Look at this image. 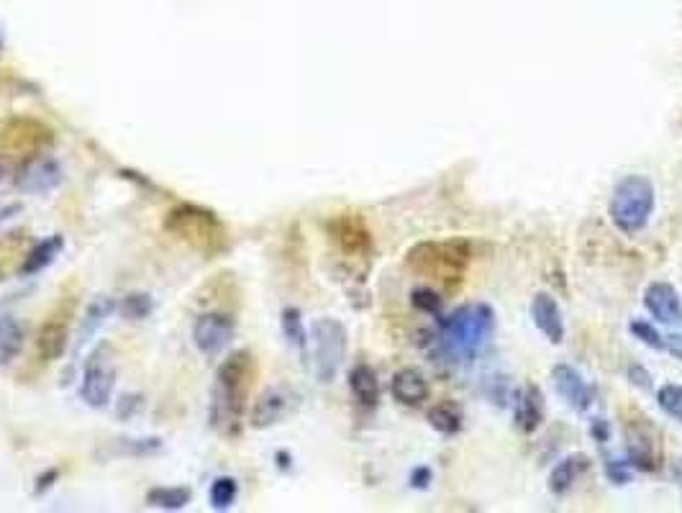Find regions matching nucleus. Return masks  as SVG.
I'll use <instances>...</instances> for the list:
<instances>
[{"label": "nucleus", "instance_id": "32", "mask_svg": "<svg viewBox=\"0 0 682 513\" xmlns=\"http://www.w3.org/2000/svg\"><path fill=\"white\" fill-rule=\"evenodd\" d=\"M631 334H634L636 339H639L641 344H647V347H652V349H657V352H662L665 349V337L659 334L657 329H654L649 321H641V319H634L631 321Z\"/></svg>", "mask_w": 682, "mask_h": 513}, {"label": "nucleus", "instance_id": "17", "mask_svg": "<svg viewBox=\"0 0 682 513\" xmlns=\"http://www.w3.org/2000/svg\"><path fill=\"white\" fill-rule=\"evenodd\" d=\"M390 393H393V398L398 403H403V406H421L424 401H429V380L421 375L418 370H413V367H403V370H398L393 375V380H390Z\"/></svg>", "mask_w": 682, "mask_h": 513}, {"label": "nucleus", "instance_id": "37", "mask_svg": "<svg viewBox=\"0 0 682 513\" xmlns=\"http://www.w3.org/2000/svg\"><path fill=\"white\" fill-rule=\"evenodd\" d=\"M665 349L672 354V357L682 360V337L680 334H670V337H665Z\"/></svg>", "mask_w": 682, "mask_h": 513}, {"label": "nucleus", "instance_id": "39", "mask_svg": "<svg viewBox=\"0 0 682 513\" xmlns=\"http://www.w3.org/2000/svg\"><path fill=\"white\" fill-rule=\"evenodd\" d=\"M54 478H57V472H49V475H44V478L42 480H36V483H42V485H36V490H39V493H44V490H47V488H52V480Z\"/></svg>", "mask_w": 682, "mask_h": 513}, {"label": "nucleus", "instance_id": "5", "mask_svg": "<svg viewBox=\"0 0 682 513\" xmlns=\"http://www.w3.org/2000/svg\"><path fill=\"white\" fill-rule=\"evenodd\" d=\"M408 265L413 272L444 285H457L470 265V244L467 242H424L408 252Z\"/></svg>", "mask_w": 682, "mask_h": 513}, {"label": "nucleus", "instance_id": "36", "mask_svg": "<svg viewBox=\"0 0 682 513\" xmlns=\"http://www.w3.org/2000/svg\"><path fill=\"white\" fill-rule=\"evenodd\" d=\"M590 431H593V437L598 439V442H608V437H611V426H608V421H603V419H595L593 426H590Z\"/></svg>", "mask_w": 682, "mask_h": 513}, {"label": "nucleus", "instance_id": "34", "mask_svg": "<svg viewBox=\"0 0 682 513\" xmlns=\"http://www.w3.org/2000/svg\"><path fill=\"white\" fill-rule=\"evenodd\" d=\"M606 475L616 485H626L631 480V462H621V460H616V457H608Z\"/></svg>", "mask_w": 682, "mask_h": 513}, {"label": "nucleus", "instance_id": "4", "mask_svg": "<svg viewBox=\"0 0 682 513\" xmlns=\"http://www.w3.org/2000/svg\"><path fill=\"white\" fill-rule=\"evenodd\" d=\"M654 203H657V193H654L652 180L644 175H626L613 188L608 213L618 231L639 234L641 229H647L649 219H652Z\"/></svg>", "mask_w": 682, "mask_h": 513}, {"label": "nucleus", "instance_id": "15", "mask_svg": "<svg viewBox=\"0 0 682 513\" xmlns=\"http://www.w3.org/2000/svg\"><path fill=\"white\" fill-rule=\"evenodd\" d=\"M331 239L341 247V252L347 254H370L372 239L370 231L357 216H339L329 224Z\"/></svg>", "mask_w": 682, "mask_h": 513}, {"label": "nucleus", "instance_id": "2", "mask_svg": "<svg viewBox=\"0 0 682 513\" xmlns=\"http://www.w3.org/2000/svg\"><path fill=\"white\" fill-rule=\"evenodd\" d=\"M495 329V313L485 303H470L457 308L439 324L441 349L454 362H470L488 344Z\"/></svg>", "mask_w": 682, "mask_h": 513}, {"label": "nucleus", "instance_id": "26", "mask_svg": "<svg viewBox=\"0 0 682 513\" xmlns=\"http://www.w3.org/2000/svg\"><path fill=\"white\" fill-rule=\"evenodd\" d=\"M239 498V483L231 475H221L211 483V493H208V501H211L213 511H229L231 506Z\"/></svg>", "mask_w": 682, "mask_h": 513}, {"label": "nucleus", "instance_id": "18", "mask_svg": "<svg viewBox=\"0 0 682 513\" xmlns=\"http://www.w3.org/2000/svg\"><path fill=\"white\" fill-rule=\"evenodd\" d=\"M531 319H534L536 329L544 334L552 344H562L565 339V321H562V313H559L557 301L552 295L539 293L531 301Z\"/></svg>", "mask_w": 682, "mask_h": 513}, {"label": "nucleus", "instance_id": "20", "mask_svg": "<svg viewBox=\"0 0 682 513\" xmlns=\"http://www.w3.org/2000/svg\"><path fill=\"white\" fill-rule=\"evenodd\" d=\"M349 390L362 408H375L380 403V380L370 365H354L349 370Z\"/></svg>", "mask_w": 682, "mask_h": 513}, {"label": "nucleus", "instance_id": "38", "mask_svg": "<svg viewBox=\"0 0 682 513\" xmlns=\"http://www.w3.org/2000/svg\"><path fill=\"white\" fill-rule=\"evenodd\" d=\"M411 480H413V488H426L429 485V480H431V472L426 470V467H418L416 472L411 475Z\"/></svg>", "mask_w": 682, "mask_h": 513}, {"label": "nucleus", "instance_id": "8", "mask_svg": "<svg viewBox=\"0 0 682 513\" xmlns=\"http://www.w3.org/2000/svg\"><path fill=\"white\" fill-rule=\"evenodd\" d=\"M54 134L34 118H11L0 129V147L18 157H39L47 147H52Z\"/></svg>", "mask_w": 682, "mask_h": 513}, {"label": "nucleus", "instance_id": "13", "mask_svg": "<svg viewBox=\"0 0 682 513\" xmlns=\"http://www.w3.org/2000/svg\"><path fill=\"white\" fill-rule=\"evenodd\" d=\"M16 183L18 188L29 195L52 193V190L62 183V165H59L57 160H52V157H42V154H39V157H34V160L21 170Z\"/></svg>", "mask_w": 682, "mask_h": 513}, {"label": "nucleus", "instance_id": "22", "mask_svg": "<svg viewBox=\"0 0 682 513\" xmlns=\"http://www.w3.org/2000/svg\"><path fill=\"white\" fill-rule=\"evenodd\" d=\"M24 349V326L11 313H0V367H8Z\"/></svg>", "mask_w": 682, "mask_h": 513}, {"label": "nucleus", "instance_id": "29", "mask_svg": "<svg viewBox=\"0 0 682 513\" xmlns=\"http://www.w3.org/2000/svg\"><path fill=\"white\" fill-rule=\"evenodd\" d=\"M113 301L111 298H98L95 303H90V308L85 311V319H83V331H80V344L88 342L90 337H93L95 331L100 329V324L111 316L113 311Z\"/></svg>", "mask_w": 682, "mask_h": 513}, {"label": "nucleus", "instance_id": "14", "mask_svg": "<svg viewBox=\"0 0 682 513\" xmlns=\"http://www.w3.org/2000/svg\"><path fill=\"white\" fill-rule=\"evenodd\" d=\"M552 380H554L557 393L565 398V403L572 408V411L583 413L593 406V388L585 383V378L575 370V367L557 365L552 370Z\"/></svg>", "mask_w": 682, "mask_h": 513}, {"label": "nucleus", "instance_id": "33", "mask_svg": "<svg viewBox=\"0 0 682 513\" xmlns=\"http://www.w3.org/2000/svg\"><path fill=\"white\" fill-rule=\"evenodd\" d=\"M411 303L418 308V311H424V313H439V308H441L439 293H436L434 288H426V285L424 288L413 290Z\"/></svg>", "mask_w": 682, "mask_h": 513}, {"label": "nucleus", "instance_id": "27", "mask_svg": "<svg viewBox=\"0 0 682 513\" xmlns=\"http://www.w3.org/2000/svg\"><path fill=\"white\" fill-rule=\"evenodd\" d=\"M429 424L434 426L439 434H457L462 429V411L454 403H439V406L429 408Z\"/></svg>", "mask_w": 682, "mask_h": 513}, {"label": "nucleus", "instance_id": "25", "mask_svg": "<svg viewBox=\"0 0 682 513\" xmlns=\"http://www.w3.org/2000/svg\"><path fill=\"white\" fill-rule=\"evenodd\" d=\"M280 326H283V337L288 339L290 347H295L298 352H306L308 349V331L303 324V316L295 306L283 308V316H280Z\"/></svg>", "mask_w": 682, "mask_h": 513}, {"label": "nucleus", "instance_id": "3", "mask_svg": "<svg viewBox=\"0 0 682 513\" xmlns=\"http://www.w3.org/2000/svg\"><path fill=\"white\" fill-rule=\"evenodd\" d=\"M165 229L172 236H177L180 242L190 244L195 252L206 254V257H216L226 249L229 234L226 226L218 221V216L208 208L193 206V203H183V206L172 208L165 219Z\"/></svg>", "mask_w": 682, "mask_h": 513}, {"label": "nucleus", "instance_id": "12", "mask_svg": "<svg viewBox=\"0 0 682 513\" xmlns=\"http://www.w3.org/2000/svg\"><path fill=\"white\" fill-rule=\"evenodd\" d=\"M626 452H629V462L639 470H657L659 467V442L654 429L649 426V419L641 416L639 424L626 429Z\"/></svg>", "mask_w": 682, "mask_h": 513}, {"label": "nucleus", "instance_id": "31", "mask_svg": "<svg viewBox=\"0 0 682 513\" xmlns=\"http://www.w3.org/2000/svg\"><path fill=\"white\" fill-rule=\"evenodd\" d=\"M657 403L667 416L682 424V385H662L657 390Z\"/></svg>", "mask_w": 682, "mask_h": 513}, {"label": "nucleus", "instance_id": "30", "mask_svg": "<svg viewBox=\"0 0 682 513\" xmlns=\"http://www.w3.org/2000/svg\"><path fill=\"white\" fill-rule=\"evenodd\" d=\"M165 447L159 437H139V439H118V452L129 457H149L157 455Z\"/></svg>", "mask_w": 682, "mask_h": 513}, {"label": "nucleus", "instance_id": "19", "mask_svg": "<svg viewBox=\"0 0 682 513\" xmlns=\"http://www.w3.org/2000/svg\"><path fill=\"white\" fill-rule=\"evenodd\" d=\"M62 252H65V236L49 234L47 239H42V242L36 244V247L31 249L29 254H26L24 262H21V267H18V272H21L24 278L39 275V272L47 270L49 265H54V260H57Z\"/></svg>", "mask_w": 682, "mask_h": 513}, {"label": "nucleus", "instance_id": "9", "mask_svg": "<svg viewBox=\"0 0 682 513\" xmlns=\"http://www.w3.org/2000/svg\"><path fill=\"white\" fill-rule=\"evenodd\" d=\"M236 334V324L229 313L208 311L200 313L193 324V344L200 354L216 357L231 344Z\"/></svg>", "mask_w": 682, "mask_h": 513}, {"label": "nucleus", "instance_id": "7", "mask_svg": "<svg viewBox=\"0 0 682 513\" xmlns=\"http://www.w3.org/2000/svg\"><path fill=\"white\" fill-rule=\"evenodd\" d=\"M116 362H113V354L108 349V344L95 349L90 354V360L83 367V378H80V398L85 401V406L95 408H108L113 401V393H116Z\"/></svg>", "mask_w": 682, "mask_h": 513}, {"label": "nucleus", "instance_id": "10", "mask_svg": "<svg viewBox=\"0 0 682 513\" xmlns=\"http://www.w3.org/2000/svg\"><path fill=\"white\" fill-rule=\"evenodd\" d=\"M70 347V311L52 313L36 331V354L42 362H57Z\"/></svg>", "mask_w": 682, "mask_h": 513}, {"label": "nucleus", "instance_id": "24", "mask_svg": "<svg viewBox=\"0 0 682 513\" xmlns=\"http://www.w3.org/2000/svg\"><path fill=\"white\" fill-rule=\"evenodd\" d=\"M193 501V490L183 485H165V488H152L147 493V503L162 511H183Z\"/></svg>", "mask_w": 682, "mask_h": 513}, {"label": "nucleus", "instance_id": "6", "mask_svg": "<svg viewBox=\"0 0 682 513\" xmlns=\"http://www.w3.org/2000/svg\"><path fill=\"white\" fill-rule=\"evenodd\" d=\"M311 354H313V372H316L318 383H331L339 375L344 357H347L349 337L344 324L336 319H318L311 326Z\"/></svg>", "mask_w": 682, "mask_h": 513}, {"label": "nucleus", "instance_id": "11", "mask_svg": "<svg viewBox=\"0 0 682 513\" xmlns=\"http://www.w3.org/2000/svg\"><path fill=\"white\" fill-rule=\"evenodd\" d=\"M293 408H295L293 390L283 388V385H275V388L265 390V393L254 401L249 421H252L254 429H270V426L280 424Z\"/></svg>", "mask_w": 682, "mask_h": 513}, {"label": "nucleus", "instance_id": "28", "mask_svg": "<svg viewBox=\"0 0 682 513\" xmlns=\"http://www.w3.org/2000/svg\"><path fill=\"white\" fill-rule=\"evenodd\" d=\"M118 311L126 321H144L154 313V298L149 293H129L126 298H121Z\"/></svg>", "mask_w": 682, "mask_h": 513}, {"label": "nucleus", "instance_id": "21", "mask_svg": "<svg viewBox=\"0 0 682 513\" xmlns=\"http://www.w3.org/2000/svg\"><path fill=\"white\" fill-rule=\"evenodd\" d=\"M541 419H544V398H541V390L536 385H526L521 393H518V406H516V426L524 434L539 429Z\"/></svg>", "mask_w": 682, "mask_h": 513}, {"label": "nucleus", "instance_id": "23", "mask_svg": "<svg viewBox=\"0 0 682 513\" xmlns=\"http://www.w3.org/2000/svg\"><path fill=\"white\" fill-rule=\"evenodd\" d=\"M585 467H588V460L583 455L565 457V460L554 467L552 475H549V490H552L554 496H565L567 490L577 483V478L583 475Z\"/></svg>", "mask_w": 682, "mask_h": 513}, {"label": "nucleus", "instance_id": "16", "mask_svg": "<svg viewBox=\"0 0 682 513\" xmlns=\"http://www.w3.org/2000/svg\"><path fill=\"white\" fill-rule=\"evenodd\" d=\"M644 306L662 324H677L682 319L680 293L670 283H652L644 290Z\"/></svg>", "mask_w": 682, "mask_h": 513}, {"label": "nucleus", "instance_id": "35", "mask_svg": "<svg viewBox=\"0 0 682 513\" xmlns=\"http://www.w3.org/2000/svg\"><path fill=\"white\" fill-rule=\"evenodd\" d=\"M629 380H631V385L634 388H641V390H652V375H649V370L647 367H641V365H631L629 367Z\"/></svg>", "mask_w": 682, "mask_h": 513}, {"label": "nucleus", "instance_id": "40", "mask_svg": "<svg viewBox=\"0 0 682 513\" xmlns=\"http://www.w3.org/2000/svg\"><path fill=\"white\" fill-rule=\"evenodd\" d=\"M3 177H6V165L0 162V183H3Z\"/></svg>", "mask_w": 682, "mask_h": 513}, {"label": "nucleus", "instance_id": "1", "mask_svg": "<svg viewBox=\"0 0 682 513\" xmlns=\"http://www.w3.org/2000/svg\"><path fill=\"white\" fill-rule=\"evenodd\" d=\"M254 380V357L247 349L231 352L216 372V383L211 393V426L224 434L236 437L242 431L244 406Z\"/></svg>", "mask_w": 682, "mask_h": 513}]
</instances>
